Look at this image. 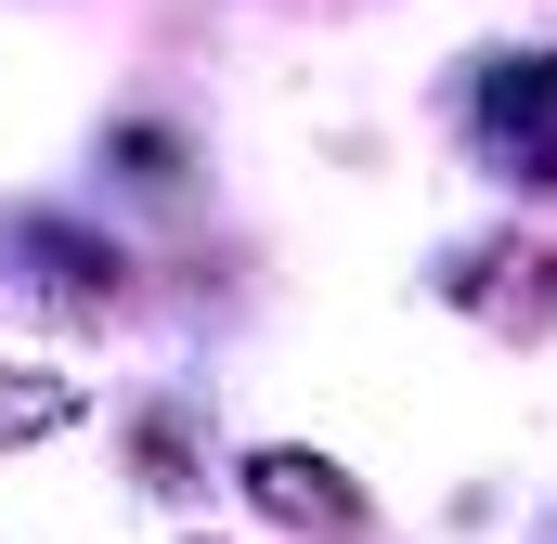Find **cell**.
<instances>
[{"instance_id": "obj_1", "label": "cell", "mask_w": 557, "mask_h": 544, "mask_svg": "<svg viewBox=\"0 0 557 544\" xmlns=\"http://www.w3.org/2000/svg\"><path fill=\"white\" fill-rule=\"evenodd\" d=\"M247 506H260V519H285L298 544H363V493H350L324 454H298V441L247 454Z\"/></svg>"}, {"instance_id": "obj_2", "label": "cell", "mask_w": 557, "mask_h": 544, "mask_svg": "<svg viewBox=\"0 0 557 544\" xmlns=\"http://www.w3.org/2000/svg\"><path fill=\"white\" fill-rule=\"evenodd\" d=\"M480 118H493V143L519 156V182H557V52H519V65H493Z\"/></svg>"}, {"instance_id": "obj_3", "label": "cell", "mask_w": 557, "mask_h": 544, "mask_svg": "<svg viewBox=\"0 0 557 544\" xmlns=\"http://www.w3.org/2000/svg\"><path fill=\"white\" fill-rule=\"evenodd\" d=\"M78 415H91L78 376H52V363H0V454H13V441H52V428H78Z\"/></svg>"}, {"instance_id": "obj_4", "label": "cell", "mask_w": 557, "mask_h": 544, "mask_svg": "<svg viewBox=\"0 0 557 544\" xmlns=\"http://www.w3.org/2000/svg\"><path fill=\"white\" fill-rule=\"evenodd\" d=\"M26 247L52 260V298H78V311H91V298H117V247H91V234H52V221H39Z\"/></svg>"}]
</instances>
